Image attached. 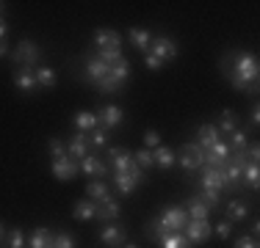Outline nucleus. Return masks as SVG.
Wrapping results in <instances>:
<instances>
[{
  "mask_svg": "<svg viewBox=\"0 0 260 248\" xmlns=\"http://www.w3.org/2000/svg\"><path fill=\"white\" fill-rule=\"evenodd\" d=\"M141 182H144V171H141L136 163H133V169H130V171L114 174V188H116V193H122V196L133 193Z\"/></svg>",
  "mask_w": 260,
  "mask_h": 248,
  "instance_id": "20e7f679",
  "label": "nucleus"
},
{
  "mask_svg": "<svg viewBox=\"0 0 260 248\" xmlns=\"http://www.w3.org/2000/svg\"><path fill=\"white\" fill-rule=\"evenodd\" d=\"M39 58H42V50L30 39H22L20 45H17V50H11V61H14L17 66H25V69H36V66H39Z\"/></svg>",
  "mask_w": 260,
  "mask_h": 248,
  "instance_id": "7ed1b4c3",
  "label": "nucleus"
},
{
  "mask_svg": "<svg viewBox=\"0 0 260 248\" xmlns=\"http://www.w3.org/2000/svg\"><path fill=\"white\" fill-rule=\"evenodd\" d=\"M246 215H249V207H246L244 201H238V198H235V201L227 204V221H230V223H235V221H244Z\"/></svg>",
  "mask_w": 260,
  "mask_h": 248,
  "instance_id": "cd10ccee",
  "label": "nucleus"
},
{
  "mask_svg": "<svg viewBox=\"0 0 260 248\" xmlns=\"http://www.w3.org/2000/svg\"><path fill=\"white\" fill-rule=\"evenodd\" d=\"M235 248H257V240L249 237V234H241V237L235 240Z\"/></svg>",
  "mask_w": 260,
  "mask_h": 248,
  "instance_id": "79ce46f5",
  "label": "nucleus"
},
{
  "mask_svg": "<svg viewBox=\"0 0 260 248\" xmlns=\"http://www.w3.org/2000/svg\"><path fill=\"white\" fill-rule=\"evenodd\" d=\"M197 138H200V144H197V146H200L202 152H208V149L213 146L221 135H219V130H216V124H202V127L197 130Z\"/></svg>",
  "mask_w": 260,
  "mask_h": 248,
  "instance_id": "412c9836",
  "label": "nucleus"
},
{
  "mask_svg": "<svg viewBox=\"0 0 260 248\" xmlns=\"http://www.w3.org/2000/svg\"><path fill=\"white\" fill-rule=\"evenodd\" d=\"M200 198L208 204V207H216V204L221 201V193H216V190H200Z\"/></svg>",
  "mask_w": 260,
  "mask_h": 248,
  "instance_id": "ea45409f",
  "label": "nucleus"
},
{
  "mask_svg": "<svg viewBox=\"0 0 260 248\" xmlns=\"http://www.w3.org/2000/svg\"><path fill=\"white\" fill-rule=\"evenodd\" d=\"M177 42L175 39H169V36H155L152 39V45H150V55H155L158 61H172V58H177Z\"/></svg>",
  "mask_w": 260,
  "mask_h": 248,
  "instance_id": "6e6552de",
  "label": "nucleus"
},
{
  "mask_svg": "<svg viewBox=\"0 0 260 248\" xmlns=\"http://www.w3.org/2000/svg\"><path fill=\"white\" fill-rule=\"evenodd\" d=\"M47 149H50V157H67V144L61 138H50L47 141Z\"/></svg>",
  "mask_w": 260,
  "mask_h": 248,
  "instance_id": "f704fd0d",
  "label": "nucleus"
},
{
  "mask_svg": "<svg viewBox=\"0 0 260 248\" xmlns=\"http://www.w3.org/2000/svg\"><path fill=\"white\" fill-rule=\"evenodd\" d=\"M28 248H53V232L47 226H36L28 237Z\"/></svg>",
  "mask_w": 260,
  "mask_h": 248,
  "instance_id": "aec40b11",
  "label": "nucleus"
},
{
  "mask_svg": "<svg viewBox=\"0 0 260 248\" xmlns=\"http://www.w3.org/2000/svg\"><path fill=\"white\" fill-rule=\"evenodd\" d=\"M260 124V110H257V105L252 108V127H257Z\"/></svg>",
  "mask_w": 260,
  "mask_h": 248,
  "instance_id": "c03bdc74",
  "label": "nucleus"
},
{
  "mask_svg": "<svg viewBox=\"0 0 260 248\" xmlns=\"http://www.w3.org/2000/svg\"><path fill=\"white\" fill-rule=\"evenodd\" d=\"M185 213H188V221H208V215H210V207L205 201H202L200 196H194L188 201V210H185Z\"/></svg>",
  "mask_w": 260,
  "mask_h": 248,
  "instance_id": "b1692460",
  "label": "nucleus"
},
{
  "mask_svg": "<svg viewBox=\"0 0 260 248\" xmlns=\"http://www.w3.org/2000/svg\"><path fill=\"white\" fill-rule=\"evenodd\" d=\"M14 86L22 91V94H34L39 86H36V74L34 69H25V66H20V69L14 72Z\"/></svg>",
  "mask_w": 260,
  "mask_h": 248,
  "instance_id": "f3484780",
  "label": "nucleus"
},
{
  "mask_svg": "<svg viewBox=\"0 0 260 248\" xmlns=\"http://www.w3.org/2000/svg\"><path fill=\"white\" fill-rule=\"evenodd\" d=\"M246 144H249V141H246V133L244 130H235V133L230 135V144L227 146H230V152H244Z\"/></svg>",
  "mask_w": 260,
  "mask_h": 248,
  "instance_id": "7c9ffc66",
  "label": "nucleus"
},
{
  "mask_svg": "<svg viewBox=\"0 0 260 248\" xmlns=\"http://www.w3.org/2000/svg\"><path fill=\"white\" fill-rule=\"evenodd\" d=\"M219 69L227 80L233 83V89L238 91H255L257 89V55L252 53H230L219 61Z\"/></svg>",
  "mask_w": 260,
  "mask_h": 248,
  "instance_id": "f257e3e1",
  "label": "nucleus"
},
{
  "mask_svg": "<svg viewBox=\"0 0 260 248\" xmlns=\"http://www.w3.org/2000/svg\"><path fill=\"white\" fill-rule=\"evenodd\" d=\"M158 243H160V248H194L183 232H169L166 237H160Z\"/></svg>",
  "mask_w": 260,
  "mask_h": 248,
  "instance_id": "bb28decb",
  "label": "nucleus"
},
{
  "mask_svg": "<svg viewBox=\"0 0 260 248\" xmlns=\"http://www.w3.org/2000/svg\"><path fill=\"white\" fill-rule=\"evenodd\" d=\"M230 188L227 177L221 174V169H210V166H202V177H200V190H216V193H224Z\"/></svg>",
  "mask_w": 260,
  "mask_h": 248,
  "instance_id": "39448f33",
  "label": "nucleus"
},
{
  "mask_svg": "<svg viewBox=\"0 0 260 248\" xmlns=\"http://www.w3.org/2000/svg\"><path fill=\"white\" fill-rule=\"evenodd\" d=\"M257 177H260V174H257V163H249L244 169V174H241V179H246V185H249L252 190L257 188Z\"/></svg>",
  "mask_w": 260,
  "mask_h": 248,
  "instance_id": "c9c22d12",
  "label": "nucleus"
},
{
  "mask_svg": "<svg viewBox=\"0 0 260 248\" xmlns=\"http://www.w3.org/2000/svg\"><path fill=\"white\" fill-rule=\"evenodd\" d=\"M53 248H75V237H72L70 232L53 234Z\"/></svg>",
  "mask_w": 260,
  "mask_h": 248,
  "instance_id": "72a5a7b5",
  "label": "nucleus"
},
{
  "mask_svg": "<svg viewBox=\"0 0 260 248\" xmlns=\"http://www.w3.org/2000/svg\"><path fill=\"white\" fill-rule=\"evenodd\" d=\"M3 237H6V229H3V223H0V243H3Z\"/></svg>",
  "mask_w": 260,
  "mask_h": 248,
  "instance_id": "de8ad7c7",
  "label": "nucleus"
},
{
  "mask_svg": "<svg viewBox=\"0 0 260 248\" xmlns=\"http://www.w3.org/2000/svg\"><path fill=\"white\" fill-rule=\"evenodd\" d=\"M130 42H133L136 50H141V53H150L152 33H150L147 28H130Z\"/></svg>",
  "mask_w": 260,
  "mask_h": 248,
  "instance_id": "5701e85b",
  "label": "nucleus"
},
{
  "mask_svg": "<svg viewBox=\"0 0 260 248\" xmlns=\"http://www.w3.org/2000/svg\"><path fill=\"white\" fill-rule=\"evenodd\" d=\"M180 166L185 171H200L205 166V152H202L197 144H185L180 152Z\"/></svg>",
  "mask_w": 260,
  "mask_h": 248,
  "instance_id": "9d476101",
  "label": "nucleus"
},
{
  "mask_svg": "<svg viewBox=\"0 0 260 248\" xmlns=\"http://www.w3.org/2000/svg\"><path fill=\"white\" fill-rule=\"evenodd\" d=\"M89 146H94V149L105 146V130L103 127H97V130H91V133H89Z\"/></svg>",
  "mask_w": 260,
  "mask_h": 248,
  "instance_id": "4c0bfd02",
  "label": "nucleus"
},
{
  "mask_svg": "<svg viewBox=\"0 0 260 248\" xmlns=\"http://www.w3.org/2000/svg\"><path fill=\"white\" fill-rule=\"evenodd\" d=\"M3 11H6V3H0V17H3Z\"/></svg>",
  "mask_w": 260,
  "mask_h": 248,
  "instance_id": "09e8293b",
  "label": "nucleus"
},
{
  "mask_svg": "<svg viewBox=\"0 0 260 248\" xmlns=\"http://www.w3.org/2000/svg\"><path fill=\"white\" fill-rule=\"evenodd\" d=\"M80 171L91 174V177H97V179H103L105 174H108V166H105L100 157H94V154H86V157L80 160Z\"/></svg>",
  "mask_w": 260,
  "mask_h": 248,
  "instance_id": "6ab92c4d",
  "label": "nucleus"
},
{
  "mask_svg": "<svg viewBox=\"0 0 260 248\" xmlns=\"http://www.w3.org/2000/svg\"><path fill=\"white\" fill-rule=\"evenodd\" d=\"M75 127H78V133H86V135H89L91 130L100 127L97 113H89V110H80V113H75Z\"/></svg>",
  "mask_w": 260,
  "mask_h": 248,
  "instance_id": "393cba45",
  "label": "nucleus"
},
{
  "mask_svg": "<svg viewBox=\"0 0 260 248\" xmlns=\"http://www.w3.org/2000/svg\"><path fill=\"white\" fill-rule=\"evenodd\" d=\"M67 154H70L72 160H78V163H80V160L89 154V135H86V133L72 135L70 144H67Z\"/></svg>",
  "mask_w": 260,
  "mask_h": 248,
  "instance_id": "dca6fc26",
  "label": "nucleus"
},
{
  "mask_svg": "<svg viewBox=\"0 0 260 248\" xmlns=\"http://www.w3.org/2000/svg\"><path fill=\"white\" fill-rule=\"evenodd\" d=\"M94 45L97 50H122V36L111 28H100L94 33Z\"/></svg>",
  "mask_w": 260,
  "mask_h": 248,
  "instance_id": "4468645a",
  "label": "nucleus"
},
{
  "mask_svg": "<svg viewBox=\"0 0 260 248\" xmlns=\"http://www.w3.org/2000/svg\"><path fill=\"white\" fill-rule=\"evenodd\" d=\"M144 64H147V69H152V72H158L160 66H164V61H158L155 55H150V53H144Z\"/></svg>",
  "mask_w": 260,
  "mask_h": 248,
  "instance_id": "37998d69",
  "label": "nucleus"
},
{
  "mask_svg": "<svg viewBox=\"0 0 260 248\" xmlns=\"http://www.w3.org/2000/svg\"><path fill=\"white\" fill-rule=\"evenodd\" d=\"M144 234H147V237H150V240H155V243H158V240H160V237H166V234H169V232H164V226H160L158 221H152V223H147Z\"/></svg>",
  "mask_w": 260,
  "mask_h": 248,
  "instance_id": "e433bc0d",
  "label": "nucleus"
},
{
  "mask_svg": "<svg viewBox=\"0 0 260 248\" xmlns=\"http://www.w3.org/2000/svg\"><path fill=\"white\" fill-rule=\"evenodd\" d=\"M108 160H111V169L114 174H122V171H130L133 169V154L122 146H111L108 149Z\"/></svg>",
  "mask_w": 260,
  "mask_h": 248,
  "instance_id": "f8f14e48",
  "label": "nucleus"
},
{
  "mask_svg": "<svg viewBox=\"0 0 260 248\" xmlns=\"http://www.w3.org/2000/svg\"><path fill=\"white\" fill-rule=\"evenodd\" d=\"M6 240H9V248H28V237L22 234V229H11Z\"/></svg>",
  "mask_w": 260,
  "mask_h": 248,
  "instance_id": "2f4dec72",
  "label": "nucleus"
},
{
  "mask_svg": "<svg viewBox=\"0 0 260 248\" xmlns=\"http://www.w3.org/2000/svg\"><path fill=\"white\" fill-rule=\"evenodd\" d=\"M133 163L139 166L141 171L150 169V166H152V152H150V149H139V152L133 154Z\"/></svg>",
  "mask_w": 260,
  "mask_h": 248,
  "instance_id": "473e14b6",
  "label": "nucleus"
},
{
  "mask_svg": "<svg viewBox=\"0 0 260 248\" xmlns=\"http://www.w3.org/2000/svg\"><path fill=\"white\" fill-rule=\"evenodd\" d=\"M216 130H219V135H233L235 130H238V116H235V110H224L219 124H216Z\"/></svg>",
  "mask_w": 260,
  "mask_h": 248,
  "instance_id": "a878e982",
  "label": "nucleus"
},
{
  "mask_svg": "<svg viewBox=\"0 0 260 248\" xmlns=\"http://www.w3.org/2000/svg\"><path fill=\"white\" fill-rule=\"evenodd\" d=\"M72 215H75L78 221H91V218H97V201H91V198L75 201V207H72Z\"/></svg>",
  "mask_w": 260,
  "mask_h": 248,
  "instance_id": "4be33fe9",
  "label": "nucleus"
},
{
  "mask_svg": "<svg viewBox=\"0 0 260 248\" xmlns=\"http://www.w3.org/2000/svg\"><path fill=\"white\" fill-rule=\"evenodd\" d=\"M50 169H53V177L58 179V182H72V179L80 174V163L67 154V157H55Z\"/></svg>",
  "mask_w": 260,
  "mask_h": 248,
  "instance_id": "423d86ee",
  "label": "nucleus"
},
{
  "mask_svg": "<svg viewBox=\"0 0 260 248\" xmlns=\"http://www.w3.org/2000/svg\"><path fill=\"white\" fill-rule=\"evenodd\" d=\"M6 53H9V45H6V42H0V58H3Z\"/></svg>",
  "mask_w": 260,
  "mask_h": 248,
  "instance_id": "49530a36",
  "label": "nucleus"
},
{
  "mask_svg": "<svg viewBox=\"0 0 260 248\" xmlns=\"http://www.w3.org/2000/svg\"><path fill=\"white\" fill-rule=\"evenodd\" d=\"M6 30H9V25H6V20H0V42H3V36H6Z\"/></svg>",
  "mask_w": 260,
  "mask_h": 248,
  "instance_id": "a18cd8bd",
  "label": "nucleus"
},
{
  "mask_svg": "<svg viewBox=\"0 0 260 248\" xmlns=\"http://www.w3.org/2000/svg\"><path fill=\"white\" fill-rule=\"evenodd\" d=\"M86 196H89L91 201H103V198L108 196V185L100 182V179H97V182H89L86 185Z\"/></svg>",
  "mask_w": 260,
  "mask_h": 248,
  "instance_id": "c756f323",
  "label": "nucleus"
},
{
  "mask_svg": "<svg viewBox=\"0 0 260 248\" xmlns=\"http://www.w3.org/2000/svg\"><path fill=\"white\" fill-rule=\"evenodd\" d=\"M183 234L188 237V243L191 245H197V243H208L210 240V234H213V226H210L208 221H188L185 223V229H183Z\"/></svg>",
  "mask_w": 260,
  "mask_h": 248,
  "instance_id": "1a4fd4ad",
  "label": "nucleus"
},
{
  "mask_svg": "<svg viewBox=\"0 0 260 248\" xmlns=\"http://www.w3.org/2000/svg\"><path fill=\"white\" fill-rule=\"evenodd\" d=\"M122 248H139V245H122Z\"/></svg>",
  "mask_w": 260,
  "mask_h": 248,
  "instance_id": "8fccbe9b",
  "label": "nucleus"
},
{
  "mask_svg": "<svg viewBox=\"0 0 260 248\" xmlns=\"http://www.w3.org/2000/svg\"><path fill=\"white\" fill-rule=\"evenodd\" d=\"M34 74H36V86H45V89L55 86V69H50V66H36Z\"/></svg>",
  "mask_w": 260,
  "mask_h": 248,
  "instance_id": "c85d7f7f",
  "label": "nucleus"
},
{
  "mask_svg": "<svg viewBox=\"0 0 260 248\" xmlns=\"http://www.w3.org/2000/svg\"><path fill=\"white\" fill-rule=\"evenodd\" d=\"M158 223L164 226V232H183L185 223H188V213L180 207H166Z\"/></svg>",
  "mask_w": 260,
  "mask_h": 248,
  "instance_id": "0eeeda50",
  "label": "nucleus"
},
{
  "mask_svg": "<svg viewBox=\"0 0 260 248\" xmlns=\"http://www.w3.org/2000/svg\"><path fill=\"white\" fill-rule=\"evenodd\" d=\"M155 146H160V135L155 133V130H147V133H144V149H150V152H152Z\"/></svg>",
  "mask_w": 260,
  "mask_h": 248,
  "instance_id": "58836bf2",
  "label": "nucleus"
},
{
  "mask_svg": "<svg viewBox=\"0 0 260 248\" xmlns=\"http://www.w3.org/2000/svg\"><path fill=\"white\" fill-rule=\"evenodd\" d=\"M100 240L108 248H122L125 245V240H127V232H125V226H116V223H105L103 226V232H100Z\"/></svg>",
  "mask_w": 260,
  "mask_h": 248,
  "instance_id": "ddd939ff",
  "label": "nucleus"
},
{
  "mask_svg": "<svg viewBox=\"0 0 260 248\" xmlns=\"http://www.w3.org/2000/svg\"><path fill=\"white\" fill-rule=\"evenodd\" d=\"M177 163V154H175V149H169V146H155L152 149V166H158V169H172V166Z\"/></svg>",
  "mask_w": 260,
  "mask_h": 248,
  "instance_id": "a211bd4d",
  "label": "nucleus"
},
{
  "mask_svg": "<svg viewBox=\"0 0 260 248\" xmlns=\"http://www.w3.org/2000/svg\"><path fill=\"white\" fill-rule=\"evenodd\" d=\"M119 213H122V207H119V201H116V198L105 196L103 201H97V218H100V221L114 223L116 218H119Z\"/></svg>",
  "mask_w": 260,
  "mask_h": 248,
  "instance_id": "2eb2a0df",
  "label": "nucleus"
},
{
  "mask_svg": "<svg viewBox=\"0 0 260 248\" xmlns=\"http://www.w3.org/2000/svg\"><path fill=\"white\" fill-rule=\"evenodd\" d=\"M122 119H125V113H122V108H116V105H103L100 110H97V121H100V127L108 133V130L119 127Z\"/></svg>",
  "mask_w": 260,
  "mask_h": 248,
  "instance_id": "9b49d317",
  "label": "nucleus"
},
{
  "mask_svg": "<svg viewBox=\"0 0 260 248\" xmlns=\"http://www.w3.org/2000/svg\"><path fill=\"white\" fill-rule=\"evenodd\" d=\"M0 20H3V17H0Z\"/></svg>",
  "mask_w": 260,
  "mask_h": 248,
  "instance_id": "3c124183",
  "label": "nucleus"
},
{
  "mask_svg": "<svg viewBox=\"0 0 260 248\" xmlns=\"http://www.w3.org/2000/svg\"><path fill=\"white\" fill-rule=\"evenodd\" d=\"M127 77H130V61L119 58L116 64H108V80H105L97 91H100V94H116V91L127 83Z\"/></svg>",
  "mask_w": 260,
  "mask_h": 248,
  "instance_id": "f03ea898",
  "label": "nucleus"
},
{
  "mask_svg": "<svg viewBox=\"0 0 260 248\" xmlns=\"http://www.w3.org/2000/svg\"><path fill=\"white\" fill-rule=\"evenodd\" d=\"M213 232L219 234L221 240H227V237L233 234V223H230V221H221V223H216V226H213Z\"/></svg>",
  "mask_w": 260,
  "mask_h": 248,
  "instance_id": "a19ab883",
  "label": "nucleus"
}]
</instances>
